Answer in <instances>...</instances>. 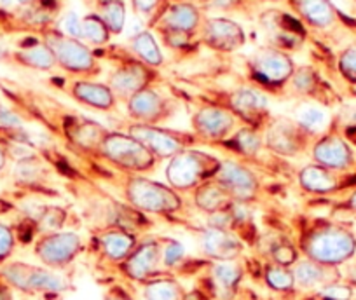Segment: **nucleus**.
I'll return each mask as SVG.
<instances>
[{
    "label": "nucleus",
    "mask_w": 356,
    "mask_h": 300,
    "mask_svg": "<svg viewBox=\"0 0 356 300\" xmlns=\"http://www.w3.org/2000/svg\"><path fill=\"white\" fill-rule=\"evenodd\" d=\"M302 250L309 260L335 267L356 253V236L341 224L318 222L302 238Z\"/></svg>",
    "instance_id": "nucleus-1"
},
{
    "label": "nucleus",
    "mask_w": 356,
    "mask_h": 300,
    "mask_svg": "<svg viewBox=\"0 0 356 300\" xmlns=\"http://www.w3.org/2000/svg\"><path fill=\"white\" fill-rule=\"evenodd\" d=\"M40 37L53 53L56 67H60L63 72L74 75L77 79H93L100 75V61L84 40L67 37L53 25L40 30Z\"/></svg>",
    "instance_id": "nucleus-2"
},
{
    "label": "nucleus",
    "mask_w": 356,
    "mask_h": 300,
    "mask_svg": "<svg viewBox=\"0 0 356 300\" xmlns=\"http://www.w3.org/2000/svg\"><path fill=\"white\" fill-rule=\"evenodd\" d=\"M220 166V159L196 149H186L170 159L166 166L168 185L177 192H189L211 180Z\"/></svg>",
    "instance_id": "nucleus-3"
},
{
    "label": "nucleus",
    "mask_w": 356,
    "mask_h": 300,
    "mask_svg": "<svg viewBox=\"0 0 356 300\" xmlns=\"http://www.w3.org/2000/svg\"><path fill=\"white\" fill-rule=\"evenodd\" d=\"M126 201L135 210L152 215H170L182 210L184 201L170 185L142 175H131L124 187Z\"/></svg>",
    "instance_id": "nucleus-4"
},
{
    "label": "nucleus",
    "mask_w": 356,
    "mask_h": 300,
    "mask_svg": "<svg viewBox=\"0 0 356 300\" xmlns=\"http://www.w3.org/2000/svg\"><path fill=\"white\" fill-rule=\"evenodd\" d=\"M297 65L285 49L266 46L248 58V74L259 88L271 91L285 90Z\"/></svg>",
    "instance_id": "nucleus-5"
},
{
    "label": "nucleus",
    "mask_w": 356,
    "mask_h": 300,
    "mask_svg": "<svg viewBox=\"0 0 356 300\" xmlns=\"http://www.w3.org/2000/svg\"><path fill=\"white\" fill-rule=\"evenodd\" d=\"M98 152L111 165L133 173V175L150 172L157 162V159L149 150L128 133L108 131L102 140Z\"/></svg>",
    "instance_id": "nucleus-6"
},
{
    "label": "nucleus",
    "mask_w": 356,
    "mask_h": 300,
    "mask_svg": "<svg viewBox=\"0 0 356 300\" xmlns=\"http://www.w3.org/2000/svg\"><path fill=\"white\" fill-rule=\"evenodd\" d=\"M128 135L138 140L157 161L171 159L182 150L193 149V143L197 142L193 133L175 131V129L164 128V126L131 124L128 128Z\"/></svg>",
    "instance_id": "nucleus-7"
},
{
    "label": "nucleus",
    "mask_w": 356,
    "mask_h": 300,
    "mask_svg": "<svg viewBox=\"0 0 356 300\" xmlns=\"http://www.w3.org/2000/svg\"><path fill=\"white\" fill-rule=\"evenodd\" d=\"M157 79H159V74L156 68L149 67L135 56H126L121 58V61L111 72L107 84L114 91L118 100H122L126 103L136 93L147 90V88H152Z\"/></svg>",
    "instance_id": "nucleus-8"
},
{
    "label": "nucleus",
    "mask_w": 356,
    "mask_h": 300,
    "mask_svg": "<svg viewBox=\"0 0 356 300\" xmlns=\"http://www.w3.org/2000/svg\"><path fill=\"white\" fill-rule=\"evenodd\" d=\"M311 135L290 117H271L264 131V145L267 150L283 158H293L307 149Z\"/></svg>",
    "instance_id": "nucleus-9"
},
{
    "label": "nucleus",
    "mask_w": 356,
    "mask_h": 300,
    "mask_svg": "<svg viewBox=\"0 0 356 300\" xmlns=\"http://www.w3.org/2000/svg\"><path fill=\"white\" fill-rule=\"evenodd\" d=\"M239 119L224 105H204L191 117L193 135L208 143L225 142L236 131Z\"/></svg>",
    "instance_id": "nucleus-10"
},
{
    "label": "nucleus",
    "mask_w": 356,
    "mask_h": 300,
    "mask_svg": "<svg viewBox=\"0 0 356 300\" xmlns=\"http://www.w3.org/2000/svg\"><path fill=\"white\" fill-rule=\"evenodd\" d=\"M197 37L203 46L220 54L236 53L246 44V33L243 26L225 16L204 18Z\"/></svg>",
    "instance_id": "nucleus-11"
},
{
    "label": "nucleus",
    "mask_w": 356,
    "mask_h": 300,
    "mask_svg": "<svg viewBox=\"0 0 356 300\" xmlns=\"http://www.w3.org/2000/svg\"><path fill=\"white\" fill-rule=\"evenodd\" d=\"M311 156L316 165L335 173L349 172L356 162L355 152H353L349 142L335 131L323 133L311 145Z\"/></svg>",
    "instance_id": "nucleus-12"
},
{
    "label": "nucleus",
    "mask_w": 356,
    "mask_h": 300,
    "mask_svg": "<svg viewBox=\"0 0 356 300\" xmlns=\"http://www.w3.org/2000/svg\"><path fill=\"white\" fill-rule=\"evenodd\" d=\"M225 108H229L239 121H245L246 124L257 129H260V126H266L271 119L266 94L259 88L241 86L232 90L227 94Z\"/></svg>",
    "instance_id": "nucleus-13"
},
{
    "label": "nucleus",
    "mask_w": 356,
    "mask_h": 300,
    "mask_svg": "<svg viewBox=\"0 0 356 300\" xmlns=\"http://www.w3.org/2000/svg\"><path fill=\"white\" fill-rule=\"evenodd\" d=\"M213 180H217L227 190L232 201H238V203L248 204L250 201L257 199V196H259V178L252 169L239 165V162L220 161Z\"/></svg>",
    "instance_id": "nucleus-14"
},
{
    "label": "nucleus",
    "mask_w": 356,
    "mask_h": 300,
    "mask_svg": "<svg viewBox=\"0 0 356 300\" xmlns=\"http://www.w3.org/2000/svg\"><path fill=\"white\" fill-rule=\"evenodd\" d=\"M204 16L197 4L189 0H171L159 18L152 23L150 30H175V32L197 37Z\"/></svg>",
    "instance_id": "nucleus-15"
},
{
    "label": "nucleus",
    "mask_w": 356,
    "mask_h": 300,
    "mask_svg": "<svg viewBox=\"0 0 356 300\" xmlns=\"http://www.w3.org/2000/svg\"><path fill=\"white\" fill-rule=\"evenodd\" d=\"M4 276L18 288L26 292H51L58 293L67 290L68 281L63 276L53 271L33 267L29 264H13L4 269Z\"/></svg>",
    "instance_id": "nucleus-16"
},
{
    "label": "nucleus",
    "mask_w": 356,
    "mask_h": 300,
    "mask_svg": "<svg viewBox=\"0 0 356 300\" xmlns=\"http://www.w3.org/2000/svg\"><path fill=\"white\" fill-rule=\"evenodd\" d=\"M126 112L135 124L161 126L173 114V108L163 94L154 88H147L126 101Z\"/></svg>",
    "instance_id": "nucleus-17"
},
{
    "label": "nucleus",
    "mask_w": 356,
    "mask_h": 300,
    "mask_svg": "<svg viewBox=\"0 0 356 300\" xmlns=\"http://www.w3.org/2000/svg\"><path fill=\"white\" fill-rule=\"evenodd\" d=\"M82 250V240L75 233H49L37 243V257L49 267L70 264Z\"/></svg>",
    "instance_id": "nucleus-18"
},
{
    "label": "nucleus",
    "mask_w": 356,
    "mask_h": 300,
    "mask_svg": "<svg viewBox=\"0 0 356 300\" xmlns=\"http://www.w3.org/2000/svg\"><path fill=\"white\" fill-rule=\"evenodd\" d=\"M302 25L325 32L337 25L339 11L332 0H285Z\"/></svg>",
    "instance_id": "nucleus-19"
},
{
    "label": "nucleus",
    "mask_w": 356,
    "mask_h": 300,
    "mask_svg": "<svg viewBox=\"0 0 356 300\" xmlns=\"http://www.w3.org/2000/svg\"><path fill=\"white\" fill-rule=\"evenodd\" d=\"M68 94L77 103L100 112H112L118 108V97L108 84L97 83L93 79H75L68 86Z\"/></svg>",
    "instance_id": "nucleus-20"
},
{
    "label": "nucleus",
    "mask_w": 356,
    "mask_h": 300,
    "mask_svg": "<svg viewBox=\"0 0 356 300\" xmlns=\"http://www.w3.org/2000/svg\"><path fill=\"white\" fill-rule=\"evenodd\" d=\"M201 248L215 260L231 262L241 253V241L232 231L208 227L201 236Z\"/></svg>",
    "instance_id": "nucleus-21"
},
{
    "label": "nucleus",
    "mask_w": 356,
    "mask_h": 300,
    "mask_svg": "<svg viewBox=\"0 0 356 300\" xmlns=\"http://www.w3.org/2000/svg\"><path fill=\"white\" fill-rule=\"evenodd\" d=\"M161 262V244L159 241H145L138 244L135 250L129 253L124 262L126 274L136 281H145L150 274L157 269Z\"/></svg>",
    "instance_id": "nucleus-22"
},
{
    "label": "nucleus",
    "mask_w": 356,
    "mask_h": 300,
    "mask_svg": "<svg viewBox=\"0 0 356 300\" xmlns=\"http://www.w3.org/2000/svg\"><path fill=\"white\" fill-rule=\"evenodd\" d=\"M297 180H299V185L304 192L316 194V196L337 192L341 189L339 173L323 168V166L316 165V162H311V165L304 166L299 172Z\"/></svg>",
    "instance_id": "nucleus-23"
},
{
    "label": "nucleus",
    "mask_w": 356,
    "mask_h": 300,
    "mask_svg": "<svg viewBox=\"0 0 356 300\" xmlns=\"http://www.w3.org/2000/svg\"><path fill=\"white\" fill-rule=\"evenodd\" d=\"M13 60L22 65V67L39 72H49L56 67V60H54L53 53H51V49L42 39H30L23 42L13 53Z\"/></svg>",
    "instance_id": "nucleus-24"
},
{
    "label": "nucleus",
    "mask_w": 356,
    "mask_h": 300,
    "mask_svg": "<svg viewBox=\"0 0 356 300\" xmlns=\"http://www.w3.org/2000/svg\"><path fill=\"white\" fill-rule=\"evenodd\" d=\"M234 201L229 196L227 190L213 178L207 180V182H203L200 187L194 189V204L207 215L225 210Z\"/></svg>",
    "instance_id": "nucleus-25"
},
{
    "label": "nucleus",
    "mask_w": 356,
    "mask_h": 300,
    "mask_svg": "<svg viewBox=\"0 0 356 300\" xmlns=\"http://www.w3.org/2000/svg\"><path fill=\"white\" fill-rule=\"evenodd\" d=\"M129 51L135 58L143 61L152 68H161L164 65V54L161 51L159 42L154 37L152 30H142L129 39Z\"/></svg>",
    "instance_id": "nucleus-26"
},
{
    "label": "nucleus",
    "mask_w": 356,
    "mask_h": 300,
    "mask_svg": "<svg viewBox=\"0 0 356 300\" xmlns=\"http://www.w3.org/2000/svg\"><path fill=\"white\" fill-rule=\"evenodd\" d=\"M75 122H70L67 126L68 138L74 143H77L81 149L93 150L100 149L102 140L108 133V129L102 128L98 122L88 121V119H74Z\"/></svg>",
    "instance_id": "nucleus-27"
},
{
    "label": "nucleus",
    "mask_w": 356,
    "mask_h": 300,
    "mask_svg": "<svg viewBox=\"0 0 356 300\" xmlns=\"http://www.w3.org/2000/svg\"><path fill=\"white\" fill-rule=\"evenodd\" d=\"M100 244L111 260H126L135 250V236L122 229H111L100 236Z\"/></svg>",
    "instance_id": "nucleus-28"
},
{
    "label": "nucleus",
    "mask_w": 356,
    "mask_h": 300,
    "mask_svg": "<svg viewBox=\"0 0 356 300\" xmlns=\"http://www.w3.org/2000/svg\"><path fill=\"white\" fill-rule=\"evenodd\" d=\"M225 142H229V145L239 156H245L248 159H255L262 152V149H266V145H264V135H260L259 129L252 128V126L236 129L231 138L225 140Z\"/></svg>",
    "instance_id": "nucleus-29"
},
{
    "label": "nucleus",
    "mask_w": 356,
    "mask_h": 300,
    "mask_svg": "<svg viewBox=\"0 0 356 300\" xmlns=\"http://www.w3.org/2000/svg\"><path fill=\"white\" fill-rule=\"evenodd\" d=\"M296 121L309 133L311 136L325 133L330 128V114L325 110L321 105L316 103H302L297 108Z\"/></svg>",
    "instance_id": "nucleus-30"
},
{
    "label": "nucleus",
    "mask_w": 356,
    "mask_h": 300,
    "mask_svg": "<svg viewBox=\"0 0 356 300\" xmlns=\"http://www.w3.org/2000/svg\"><path fill=\"white\" fill-rule=\"evenodd\" d=\"M93 12L104 19L112 35H121L126 26L124 0H97Z\"/></svg>",
    "instance_id": "nucleus-31"
},
{
    "label": "nucleus",
    "mask_w": 356,
    "mask_h": 300,
    "mask_svg": "<svg viewBox=\"0 0 356 300\" xmlns=\"http://www.w3.org/2000/svg\"><path fill=\"white\" fill-rule=\"evenodd\" d=\"M328 269L330 267H327V265H321L318 262L306 258V260L299 262L292 271L296 285L302 286V288H316V286L321 285H330L327 279Z\"/></svg>",
    "instance_id": "nucleus-32"
},
{
    "label": "nucleus",
    "mask_w": 356,
    "mask_h": 300,
    "mask_svg": "<svg viewBox=\"0 0 356 300\" xmlns=\"http://www.w3.org/2000/svg\"><path fill=\"white\" fill-rule=\"evenodd\" d=\"M286 88H290L293 93L300 94V97L318 98L316 94L320 93L321 79L313 67H307V65L306 67H297Z\"/></svg>",
    "instance_id": "nucleus-33"
},
{
    "label": "nucleus",
    "mask_w": 356,
    "mask_h": 300,
    "mask_svg": "<svg viewBox=\"0 0 356 300\" xmlns=\"http://www.w3.org/2000/svg\"><path fill=\"white\" fill-rule=\"evenodd\" d=\"M82 40L95 47H104L111 42L112 32L108 30V26L105 25L104 19L100 18L95 12H89V15L82 16Z\"/></svg>",
    "instance_id": "nucleus-34"
},
{
    "label": "nucleus",
    "mask_w": 356,
    "mask_h": 300,
    "mask_svg": "<svg viewBox=\"0 0 356 300\" xmlns=\"http://www.w3.org/2000/svg\"><path fill=\"white\" fill-rule=\"evenodd\" d=\"M243 272L234 260L218 262L213 265V281L222 293H231L241 279Z\"/></svg>",
    "instance_id": "nucleus-35"
},
{
    "label": "nucleus",
    "mask_w": 356,
    "mask_h": 300,
    "mask_svg": "<svg viewBox=\"0 0 356 300\" xmlns=\"http://www.w3.org/2000/svg\"><path fill=\"white\" fill-rule=\"evenodd\" d=\"M182 288L173 279H156L145 286L147 300H182Z\"/></svg>",
    "instance_id": "nucleus-36"
},
{
    "label": "nucleus",
    "mask_w": 356,
    "mask_h": 300,
    "mask_svg": "<svg viewBox=\"0 0 356 300\" xmlns=\"http://www.w3.org/2000/svg\"><path fill=\"white\" fill-rule=\"evenodd\" d=\"M266 281L273 290L278 292H289L296 286V279H293V272L289 267L283 265H269L266 271Z\"/></svg>",
    "instance_id": "nucleus-37"
},
{
    "label": "nucleus",
    "mask_w": 356,
    "mask_h": 300,
    "mask_svg": "<svg viewBox=\"0 0 356 300\" xmlns=\"http://www.w3.org/2000/svg\"><path fill=\"white\" fill-rule=\"evenodd\" d=\"M168 2H171V0H131V8L135 11V15L147 19L149 26H152V23L164 11Z\"/></svg>",
    "instance_id": "nucleus-38"
},
{
    "label": "nucleus",
    "mask_w": 356,
    "mask_h": 300,
    "mask_svg": "<svg viewBox=\"0 0 356 300\" xmlns=\"http://www.w3.org/2000/svg\"><path fill=\"white\" fill-rule=\"evenodd\" d=\"M337 68L348 83L356 84V42L349 44L337 58Z\"/></svg>",
    "instance_id": "nucleus-39"
},
{
    "label": "nucleus",
    "mask_w": 356,
    "mask_h": 300,
    "mask_svg": "<svg viewBox=\"0 0 356 300\" xmlns=\"http://www.w3.org/2000/svg\"><path fill=\"white\" fill-rule=\"evenodd\" d=\"M161 37L164 46L171 51H184L193 46V40L196 39L194 35H187L182 32H175V30H154Z\"/></svg>",
    "instance_id": "nucleus-40"
},
{
    "label": "nucleus",
    "mask_w": 356,
    "mask_h": 300,
    "mask_svg": "<svg viewBox=\"0 0 356 300\" xmlns=\"http://www.w3.org/2000/svg\"><path fill=\"white\" fill-rule=\"evenodd\" d=\"M65 218H67V211L61 210V208L53 206V208H44L40 211V215L37 217L39 224L42 225V229L51 231V233H56L60 229L61 225H63Z\"/></svg>",
    "instance_id": "nucleus-41"
},
{
    "label": "nucleus",
    "mask_w": 356,
    "mask_h": 300,
    "mask_svg": "<svg viewBox=\"0 0 356 300\" xmlns=\"http://www.w3.org/2000/svg\"><path fill=\"white\" fill-rule=\"evenodd\" d=\"M186 255V248L182 243H178L175 240H164L163 247H161V262L166 267H173L178 262L182 260Z\"/></svg>",
    "instance_id": "nucleus-42"
},
{
    "label": "nucleus",
    "mask_w": 356,
    "mask_h": 300,
    "mask_svg": "<svg viewBox=\"0 0 356 300\" xmlns=\"http://www.w3.org/2000/svg\"><path fill=\"white\" fill-rule=\"evenodd\" d=\"M81 19L82 18H79L77 12L68 11V12H65L63 18H61V22L58 23L56 28L60 30L61 33H65L67 37L82 40V23H81Z\"/></svg>",
    "instance_id": "nucleus-43"
},
{
    "label": "nucleus",
    "mask_w": 356,
    "mask_h": 300,
    "mask_svg": "<svg viewBox=\"0 0 356 300\" xmlns=\"http://www.w3.org/2000/svg\"><path fill=\"white\" fill-rule=\"evenodd\" d=\"M273 258L278 265L290 267L297 262V250L289 243H280L273 248Z\"/></svg>",
    "instance_id": "nucleus-44"
},
{
    "label": "nucleus",
    "mask_w": 356,
    "mask_h": 300,
    "mask_svg": "<svg viewBox=\"0 0 356 300\" xmlns=\"http://www.w3.org/2000/svg\"><path fill=\"white\" fill-rule=\"evenodd\" d=\"M321 297H323L325 300H351L353 290L346 285L330 283V285L321 288Z\"/></svg>",
    "instance_id": "nucleus-45"
},
{
    "label": "nucleus",
    "mask_w": 356,
    "mask_h": 300,
    "mask_svg": "<svg viewBox=\"0 0 356 300\" xmlns=\"http://www.w3.org/2000/svg\"><path fill=\"white\" fill-rule=\"evenodd\" d=\"M13 247H15V234L8 225L0 224V260L11 255Z\"/></svg>",
    "instance_id": "nucleus-46"
},
{
    "label": "nucleus",
    "mask_w": 356,
    "mask_h": 300,
    "mask_svg": "<svg viewBox=\"0 0 356 300\" xmlns=\"http://www.w3.org/2000/svg\"><path fill=\"white\" fill-rule=\"evenodd\" d=\"M0 126L9 129H19L23 126L22 117L6 107H0Z\"/></svg>",
    "instance_id": "nucleus-47"
},
{
    "label": "nucleus",
    "mask_w": 356,
    "mask_h": 300,
    "mask_svg": "<svg viewBox=\"0 0 356 300\" xmlns=\"http://www.w3.org/2000/svg\"><path fill=\"white\" fill-rule=\"evenodd\" d=\"M246 0H207V6L220 11H239Z\"/></svg>",
    "instance_id": "nucleus-48"
},
{
    "label": "nucleus",
    "mask_w": 356,
    "mask_h": 300,
    "mask_svg": "<svg viewBox=\"0 0 356 300\" xmlns=\"http://www.w3.org/2000/svg\"><path fill=\"white\" fill-rule=\"evenodd\" d=\"M341 208L346 211H351V213H356V189L346 197L344 203H341Z\"/></svg>",
    "instance_id": "nucleus-49"
},
{
    "label": "nucleus",
    "mask_w": 356,
    "mask_h": 300,
    "mask_svg": "<svg viewBox=\"0 0 356 300\" xmlns=\"http://www.w3.org/2000/svg\"><path fill=\"white\" fill-rule=\"evenodd\" d=\"M6 161H8V150H6L4 147L0 145V172H2V169H4Z\"/></svg>",
    "instance_id": "nucleus-50"
},
{
    "label": "nucleus",
    "mask_w": 356,
    "mask_h": 300,
    "mask_svg": "<svg viewBox=\"0 0 356 300\" xmlns=\"http://www.w3.org/2000/svg\"><path fill=\"white\" fill-rule=\"evenodd\" d=\"M105 300H131V299L126 297L124 293H111V295L105 297Z\"/></svg>",
    "instance_id": "nucleus-51"
},
{
    "label": "nucleus",
    "mask_w": 356,
    "mask_h": 300,
    "mask_svg": "<svg viewBox=\"0 0 356 300\" xmlns=\"http://www.w3.org/2000/svg\"><path fill=\"white\" fill-rule=\"evenodd\" d=\"M259 2H285V0H259Z\"/></svg>",
    "instance_id": "nucleus-52"
},
{
    "label": "nucleus",
    "mask_w": 356,
    "mask_h": 300,
    "mask_svg": "<svg viewBox=\"0 0 356 300\" xmlns=\"http://www.w3.org/2000/svg\"><path fill=\"white\" fill-rule=\"evenodd\" d=\"M351 2H353V4H355V6H356V0H351Z\"/></svg>",
    "instance_id": "nucleus-53"
}]
</instances>
